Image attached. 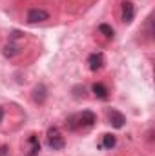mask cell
<instances>
[{
    "label": "cell",
    "mask_w": 155,
    "mask_h": 156,
    "mask_svg": "<svg viewBox=\"0 0 155 156\" xmlns=\"http://www.w3.org/2000/svg\"><path fill=\"white\" fill-rule=\"evenodd\" d=\"M97 122L95 113L91 111H82L78 115H71V116L66 120V127L70 131H84V129H89L93 127V123Z\"/></svg>",
    "instance_id": "obj_1"
},
{
    "label": "cell",
    "mask_w": 155,
    "mask_h": 156,
    "mask_svg": "<svg viewBox=\"0 0 155 156\" xmlns=\"http://www.w3.org/2000/svg\"><path fill=\"white\" fill-rule=\"evenodd\" d=\"M47 145L53 149V151H60L66 147V140L64 136L60 134L59 127H49L47 129Z\"/></svg>",
    "instance_id": "obj_2"
},
{
    "label": "cell",
    "mask_w": 155,
    "mask_h": 156,
    "mask_svg": "<svg viewBox=\"0 0 155 156\" xmlns=\"http://www.w3.org/2000/svg\"><path fill=\"white\" fill-rule=\"evenodd\" d=\"M47 18H49V13H47V11H44V9H39V7H33V9H29V11H28V16H26V20H28L29 24L46 22Z\"/></svg>",
    "instance_id": "obj_3"
},
{
    "label": "cell",
    "mask_w": 155,
    "mask_h": 156,
    "mask_svg": "<svg viewBox=\"0 0 155 156\" xmlns=\"http://www.w3.org/2000/svg\"><path fill=\"white\" fill-rule=\"evenodd\" d=\"M108 122L112 123V127L122 129L124 123H126V116H124L120 111H117V109H110V111H108Z\"/></svg>",
    "instance_id": "obj_4"
},
{
    "label": "cell",
    "mask_w": 155,
    "mask_h": 156,
    "mask_svg": "<svg viewBox=\"0 0 155 156\" xmlns=\"http://www.w3.org/2000/svg\"><path fill=\"white\" fill-rule=\"evenodd\" d=\"M133 18H135V5L130 0H124L122 2V22L124 24H131Z\"/></svg>",
    "instance_id": "obj_5"
},
{
    "label": "cell",
    "mask_w": 155,
    "mask_h": 156,
    "mask_svg": "<svg viewBox=\"0 0 155 156\" xmlns=\"http://www.w3.org/2000/svg\"><path fill=\"white\" fill-rule=\"evenodd\" d=\"M104 55L102 53H91L89 56H88V66H89V69L91 71H99V69H102L104 67Z\"/></svg>",
    "instance_id": "obj_6"
},
{
    "label": "cell",
    "mask_w": 155,
    "mask_h": 156,
    "mask_svg": "<svg viewBox=\"0 0 155 156\" xmlns=\"http://www.w3.org/2000/svg\"><path fill=\"white\" fill-rule=\"evenodd\" d=\"M28 153L26 156H39L40 154V142L39 138H37V134H29V138H28Z\"/></svg>",
    "instance_id": "obj_7"
},
{
    "label": "cell",
    "mask_w": 155,
    "mask_h": 156,
    "mask_svg": "<svg viewBox=\"0 0 155 156\" xmlns=\"http://www.w3.org/2000/svg\"><path fill=\"white\" fill-rule=\"evenodd\" d=\"M46 100H47V87L44 83H39L33 89V102L35 104H44Z\"/></svg>",
    "instance_id": "obj_8"
},
{
    "label": "cell",
    "mask_w": 155,
    "mask_h": 156,
    "mask_svg": "<svg viewBox=\"0 0 155 156\" xmlns=\"http://www.w3.org/2000/svg\"><path fill=\"white\" fill-rule=\"evenodd\" d=\"M18 53H20V44H17L15 38H13V35H11L9 42L4 45V55H6L7 58H13V56H15V55H18Z\"/></svg>",
    "instance_id": "obj_9"
},
{
    "label": "cell",
    "mask_w": 155,
    "mask_h": 156,
    "mask_svg": "<svg viewBox=\"0 0 155 156\" xmlns=\"http://www.w3.org/2000/svg\"><path fill=\"white\" fill-rule=\"evenodd\" d=\"M91 91H93V94L97 96V98H100V100H106L110 94V91H108V87L104 85V83H93V87H91Z\"/></svg>",
    "instance_id": "obj_10"
},
{
    "label": "cell",
    "mask_w": 155,
    "mask_h": 156,
    "mask_svg": "<svg viewBox=\"0 0 155 156\" xmlns=\"http://www.w3.org/2000/svg\"><path fill=\"white\" fill-rule=\"evenodd\" d=\"M117 145V138L113 134H104L102 136V144H100V147H104V149H113Z\"/></svg>",
    "instance_id": "obj_11"
},
{
    "label": "cell",
    "mask_w": 155,
    "mask_h": 156,
    "mask_svg": "<svg viewBox=\"0 0 155 156\" xmlns=\"http://www.w3.org/2000/svg\"><path fill=\"white\" fill-rule=\"evenodd\" d=\"M99 33H102L106 38H113V27L108 24H100L99 26Z\"/></svg>",
    "instance_id": "obj_12"
},
{
    "label": "cell",
    "mask_w": 155,
    "mask_h": 156,
    "mask_svg": "<svg viewBox=\"0 0 155 156\" xmlns=\"http://www.w3.org/2000/svg\"><path fill=\"white\" fill-rule=\"evenodd\" d=\"M73 96L75 98H86V87L84 85H75L73 87Z\"/></svg>",
    "instance_id": "obj_13"
},
{
    "label": "cell",
    "mask_w": 155,
    "mask_h": 156,
    "mask_svg": "<svg viewBox=\"0 0 155 156\" xmlns=\"http://www.w3.org/2000/svg\"><path fill=\"white\" fill-rule=\"evenodd\" d=\"M0 156H9V147L7 145H2L0 147Z\"/></svg>",
    "instance_id": "obj_14"
},
{
    "label": "cell",
    "mask_w": 155,
    "mask_h": 156,
    "mask_svg": "<svg viewBox=\"0 0 155 156\" xmlns=\"http://www.w3.org/2000/svg\"><path fill=\"white\" fill-rule=\"evenodd\" d=\"M4 120V107H0V122Z\"/></svg>",
    "instance_id": "obj_15"
}]
</instances>
